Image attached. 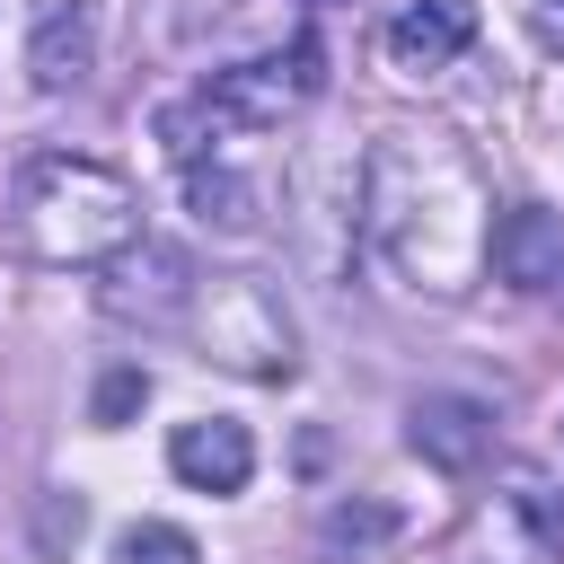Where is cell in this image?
I'll use <instances>...</instances> for the list:
<instances>
[{"mask_svg": "<svg viewBox=\"0 0 564 564\" xmlns=\"http://www.w3.org/2000/svg\"><path fill=\"white\" fill-rule=\"evenodd\" d=\"M361 229L405 291L458 300L494 264V203L476 159L432 123H388L361 159Z\"/></svg>", "mask_w": 564, "mask_h": 564, "instance_id": "6da1fadb", "label": "cell"}, {"mask_svg": "<svg viewBox=\"0 0 564 564\" xmlns=\"http://www.w3.org/2000/svg\"><path fill=\"white\" fill-rule=\"evenodd\" d=\"M9 238L18 256L35 264H62V273H97L115 256L141 247V194L123 167L106 159H79V150H35L9 185Z\"/></svg>", "mask_w": 564, "mask_h": 564, "instance_id": "7a4b0ae2", "label": "cell"}, {"mask_svg": "<svg viewBox=\"0 0 564 564\" xmlns=\"http://www.w3.org/2000/svg\"><path fill=\"white\" fill-rule=\"evenodd\" d=\"M308 97H317V44H308V35H291L282 53L229 62V70H212L194 97L159 106V141H167V159H176V167H203V159H229V141L291 123Z\"/></svg>", "mask_w": 564, "mask_h": 564, "instance_id": "3957f363", "label": "cell"}, {"mask_svg": "<svg viewBox=\"0 0 564 564\" xmlns=\"http://www.w3.org/2000/svg\"><path fill=\"white\" fill-rule=\"evenodd\" d=\"M185 335L203 344V361L238 370V379H291L300 370V335H291V308L273 282L256 273H194V300H185Z\"/></svg>", "mask_w": 564, "mask_h": 564, "instance_id": "277c9868", "label": "cell"}, {"mask_svg": "<svg viewBox=\"0 0 564 564\" xmlns=\"http://www.w3.org/2000/svg\"><path fill=\"white\" fill-rule=\"evenodd\" d=\"M405 449L423 458V467H441V476H476L485 458H494V414L476 405V397H414L405 405Z\"/></svg>", "mask_w": 564, "mask_h": 564, "instance_id": "5b68a950", "label": "cell"}, {"mask_svg": "<svg viewBox=\"0 0 564 564\" xmlns=\"http://www.w3.org/2000/svg\"><path fill=\"white\" fill-rule=\"evenodd\" d=\"M167 467H176V485H194V494H238V485L256 476V441H247V423H229V414H194V423L167 432Z\"/></svg>", "mask_w": 564, "mask_h": 564, "instance_id": "8992f818", "label": "cell"}, {"mask_svg": "<svg viewBox=\"0 0 564 564\" xmlns=\"http://www.w3.org/2000/svg\"><path fill=\"white\" fill-rule=\"evenodd\" d=\"M88 70H97V0H53L26 35V79L44 97H70L88 88Z\"/></svg>", "mask_w": 564, "mask_h": 564, "instance_id": "52a82bcc", "label": "cell"}, {"mask_svg": "<svg viewBox=\"0 0 564 564\" xmlns=\"http://www.w3.org/2000/svg\"><path fill=\"white\" fill-rule=\"evenodd\" d=\"M467 44H476V0H405V9L388 18V62H397L405 79L449 70Z\"/></svg>", "mask_w": 564, "mask_h": 564, "instance_id": "ba28073f", "label": "cell"}, {"mask_svg": "<svg viewBox=\"0 0 564 564\" xmlns=\"http://www.w3.org/2000/svg\"><path fill=\"white\" fill-rule=\"evenodd\" d=\"M494 273L511 291H555L564 282V212H546V203L494 212Z\"/></svg>", "mask_w": 564, "mask_h": 564, "instance_id": "9c48e42d", "label": "cell"}, {"mask_svg": "<svg viewBox=\"0 0 564 564\" xmlns=\"http://www.w3.org/2000/svg\"><path fill=\"white\" fill-rule=\"evenodd\" d=\"M185 203H194V220H203V229H220V238H256V229H264V185H256V176H238L229 159L185 167Z\"/></svg>", "mask_w": 564, "mask_h": 564, "instance_id": "30bf717a", "label": "cell"}, {"mask_svg": "<svg viewBox=\"0 0 564 564\" xmlns=\"http://www.w3.org/2000/svg\"><path fill=\"white\" fill-rule=\"evenodd\" d=\"M115 564H203V546L176 529V520H132L115 538Z\"/></svg>", "mask_w": 564, "mask_h": 564, "instance_id": "8fae6325", "label": "cell"}, {"mask_svg": "<svg viewBox=\"0 0 564 564\" xmlns=\"http://www.w3.org/2000/svg\"><path fill=\"white\" fill-rule=\"evenodd\" d=\"M388 529H397V520H388V511H370V502H361V511H352V502H344V511H326V529H317V546H326V564H344V546H352V555H361V546H379V538H388Z\"/></svg>", "mask_w": 564, "mask_h": 564, "instance_id": "7c38bea8", "label": "cell"}, {"mask_svg": "<svg viewBox=\"0 0 564 564\" xmlns=\"http://www.w3.org/2000/svg\"><path fill=\"white\" fill-rule=\"evenodd\" d=\"M141 388H150V379H141V370H115V379H106V388H97V423H123V414H132V405H141Z\"/></svg>", "mask_w": 564, "mask_h": 564, "instance_id": "4fadbf2b", "label": "cell"}, {"mask_svg": "<svg viewBox=\"0 0 564 564\" xmlns=\"http://www.w3.org/2000/svg\"><path fill=\"white\" fill-rule=\"evenodd\" d=\"M529 26H538L546 53H564V0H529Z\"/></svg>", "mask_w": 564, "mask_h": 564, "instance_id": "5bb4252c", "label": "cell"}]
</instances>
